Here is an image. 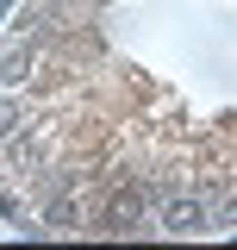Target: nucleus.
Instances as JSON below:
<instances>
[{
	"label": "nucleus",
	"mask_w": 237,
	"mask_h": 250,
	"mask_svg": "<svg viewBox=\"0 0 237 250\" xmlns=\"http://www.w3.org/2000/svg\"><path fill=\"white\" fill-rule=\"evenodd\" d=\"M100 225H106V231H138V225H144V188L118 182L113 200H106V213H100Z\"/></svg>",
	"instance_id": "obj_1"
},
{
	"label": "nucleus",
	"mask_w": 237,
	"mask_h": 250,
	"mask_svg": "<svg viewBox=\"0 0 237 250\" xmlns=\"http://www.w3.org/2000/svg\"><path fill=\"white\" fill-rule=\"evenodd\" d=\"M162 231H175V238L206 231V207H200V200H169V207H162Z\"/></svg>",
	"instance_id": "obj_2"
},
{
	"label": "nucleus",
	"mask_w": 237,
	"mask_h": 250,
	"mask_svg": "<svg viewBox=\"0 0 237 250\" xmlns=\"http://www.w3.org/2000/svg\"><path fill=\"white\" fill-rule=\"evenodd\" d=\"M25 100H0V144H13V138H19V131H25Z\"/></svg>",
	"instance_id": "obj_3"
}]
</instances>
